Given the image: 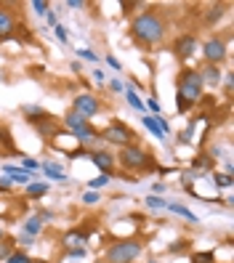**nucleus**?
Instances as JSON below:
<instances>
[{"label": "nucleus", "mask_w": 234, "mask_h": 263, "mask_svg": "<svg viewBox=\"0 0 234 263\" xmlns=\"http://www.w3.org/2000/svg\"><path fill=\"white\" fill-rule=\"evenodd\" d=\"M131 35L141 45H157L165 37V22H162V16L157 11H144V14H139L133 19Z\"/></svg>", "instance_id": "nucleus-1"}, {"label": "nucleus", "mask_w": 234, "mask_h": 263, "mask_svg": "<svg viewBox=\"0 0 234 263\" xmlns=\"http://www.w3.org/2000/svg\"><path fill=\"white\" fill-rule=\"evenodd\" d=\"M0 239H3V229H0Z\"/></svg>", "instance_id": "nucleus-44"}, {"label": "nucleus", "mask_w": 234, "mask_h": 263, "mask_svg": "<svg viewBox=\"0 0 234 263\" xmlns=\"http://www.w3.org/2000/svg\"><path fill=\"white\" fill-rule=\"evenodd\" d=\"M203 56H205V64H218L226 58V40L224 37H207L205 45H203Z\"/></svg>", "instance_id": "nucleus-6"}, {"label": "nucleus", "mask_w": 234, "mask_h": 263, "mask_svg": "<svg viewBox=\"0 0 234 263\" xmlns=\"http://www.w3.org/2000/svg\"><path fill=\"white\" fill-rule=\"evenodd\" d=\"M192 263H216V258H213V253H194Z\"/></svg>", "instance_id": "nucleus-29"}, {"label": "nucleus", "mask_w": 234, "mask_h": 263, "mask_svg": "<svg viewBox=\"0 0 234 263\" xmlns=\"http://www.w3.org/2000/svg\"><path fill=\"white\" fill-rule=\"evenodd\" d=\"M139 255H141V242L122 239V242L109 245L107 253H104V258H107V263H133Z\"/></svg>", "instance_id": "nucleus-4"}, {"label": "nucleus", "mask_w": 234, "mask_h": 263, "mask_svg": "<svg viewBox=\"0 0 234 263\" xmlns=\"http://www.w3.org/2000/svg\"><path fill=\"white\" fill-rule=\"evenodd\" d=\"M141 122H144V128L149 130V133L154 136V139H160V141H165V133L160 130V125H157V120H154L152 115H146V117H141Z\"/></svg>", "instance_id": "nucleus-16"}, {"label": "nucleus", "mask_w": 234, "mask_h": 263, "mask_svg": "<svg viewBox=\"0 0 234 263\" xmlns=\"http://www.w3.org/2000/svg\"><path fill=\"white\" fill-rule=\"evenodd\" d=\"M200 72V80H203V85H210V88H218L221 80H224V72H221L216 64H205L203 69H197Z\"/></svg>", "instance_id": "nucleus-9"}, {"label": "nucleus", "mask_w": 234, "mask_h": 263, "mask_svg": "<svg viewBox=\"0 0 234 263\" xmlns=\"http://www.w3.org/2000/svg\"><path fill=\"white\" fill-rule=\"evenodd\" d=\"M19 242H22V245H24V247H29V245H32V236H27V234H22V239H19Z\"/></svg>", "instance_id": "nucleus-42"}, {"label": "nucleus", "mask_w": 234, "mask_h": 263, "mask_svg": "<svg viewBox=\"0 0 234 263\" xmlns=\"http://www.w3.org/2000/svg\"><path fill=\"white\" fill-rule=\"evenodd\" d=\"M86 255V247H75L72 253H69V258H83Z\"/></svg>", "instance_id": "nucleus-35"}, {"label": "nucleus", "mask_w": 234, "mask_h": 263, "mask_svg": "<svg viewBox=\"0 0 234 263\" xmlns=\"http://www.w3.org/2000/svg\"><path fill=\"white\" fill-rule=\"evenodd\" d=\"M221 16H224V5H213V8H210V14H207V24L218 22Z\"/></svg>", "instance_id": "nucleus-28"}, {"label": "nucleus", "mask_w": 234, "mask_h": 263, "mask_svg": "<svg viewBox=\"0 0 234 263\" xmlns=\"http://www.w3.org/2000/svg\"><path fill=\"white\" fill-rule=\"evenodd\" d=\"M11 253H14V242H11V239H0V261H5Z\"/></svg>", "instance_id": "nucleus-22"}, {"label": "nucleus", "mask_w": 234, "mask_h": 263, "mask_svg": "<svg viewBox=\"0 0 234 263\" xmlns=\"http://www.w3.org/2000/svg\"><path fill=\"white\" fill-rule=\"evenodd\" d=\"M107 64H109V67H112V69H120V61H117L115 56H107Z\"/></svg>", "instance_id": "nucleus-38"}, {"label": "nucleus", "mask_w": 234, "mask_h": 263, "mask_svg": "<svg viewBox=\"0 0 234 263\" xmlns=\"http://www.w3.org/2000/svg\"><path fill=\"white\" fill-rule=\"evenodd\" d=\"M32 8H35L37 11V14H48V3H45V0H35V3H32Z\"/></svg>", "instance_id": "nucleus-32"}, {"label": "nucleus", "mask_w": 234, "mask_h": 263, "mask_svg": "<svg viewBox=\"0 0 234 263\" xmlns=\"http://www.w3.org/2000/svg\"><path fill=\"white\" fill-rule=\"evenodd\" d=\"M0 189H11V178L5 175V178H0Z\"/></svg>", "instance_id": "nucleus-41"}, {"label": "nucleus", "mask_w": 234, "mask_h": 263, "mask_svg": "<svg viewBox=\"0 0 234 263\" xmlns=\"http://www.w3.org/2000/svg\"><path fill=\"white\" fill-rule=\"evenodd\" d=\"M35 128H37V133L40 136H48V139H54V136H58V125H56V120L54 117H43V120H37L35 122Z\"/></svg>", "instance_id": "nucleus-12"}, {"label": "nucleus", "mask_w": 234, "mask_h": 263, "mask_svg": "<svg viewBox=\"0 0 234 263\" xmlns=\"http://www.w3.org/2000/svg\"><path fill=\"white\" fill-rule=\"evenodd\" d=\"M210 165H213L210 154H200V157H197V160H194V168H197V170H207V168H210Z\"/></svg>", "instance_id": "nucleus-23"}, {"label": "nucleus", "mask_w": 234, "mask_h": 263, "mask_svg": "<svg viewBox=\"0 0 234 263\" xmlns=\"http://www.w3.org/2000/svg\"><path fill=\"white\" fill-rule=\"evenodd\" d=\"M22 112L27 115V120H29V122H37V120H43V117H48V112H43L40 107H24Z\"/></svg>", "instance_id": "nucleus-20"}, {"label": "nucleus", "mask_w": 234, "mask_h": 263, "mask_svg": "<svg viewBox=\"0 0 234 263\" xmlns=\"http://www.w3.org/2000/svg\"><path fill=\"white\" fill-rule=\"evenodd\" d=\"M45 19H48V24H54V27H56V14H54V11H48V14H45Z\"/></svg>", "instance_id": "nucleus-40"}, {"label": "nucleus", "mask_w": 234, "mask_h": 263, "mask_svg": "<svg viewBox=\"0 0 234 263\" xmlns=\"http://www.w3.org/2000/svg\"><path fill=\"white\" fill-rule=\"evenodd\" d=\"M165 210H171V213L176 215H184L186 221H192V223H197V215L192 213L189 207H184V205H178V202H165Z\"/></svg>", "instance_id": "nucleus-14"}, {"label": "nucleus", "mask_w": 234, "mask_h": 263, "mask_svg": "<svg viewBox=\"0 0 234 263\" xmlns=\"http://www.w3.org/2000/svg\"><path fill=\"white\" fill-rule=\"evenodd\" d=\"M146 207H149V210H162V207H165V200H160V197L149 194V197H146Z\"/></svg>", "instance_id": "nucleus-25"}, {"label": "nucleus", "mask_w": 234, "mask_h": 263, "mask_svg": "<svg viewBox=\"0 0 234 263\" xmlns=\"http://www.w3.org/2000/svg\"><path fill=\"white\" fill-rule=\"evenodd\" d=\"M107 183H109V175H107V173H101V175H96L93 181H88V189H90V192H96V189L107 186Z\"/></svg>", "instance_id": "nucleus-21"}, {"label": "nucleus", "mask_w": 234, "mask_h": 263, "mask_svg": "<svg viewBox=\"0 0 234 263\" xmlns=\"http://www.w3.org/2000/svg\"><path fill=\"white\" fill-rule=\"evenodd\" d=\"M99 139H104V141H109V144H117V146H131L133 144V130L128 128L125 122H120V120H115V122H109L107 128L99 133Z\"/></svg>", "instance_id": "nucleus-5"}, {"label": "nucleus", "mask_w": 234, "mask_h": 263, "mask_svg": "<svg viewBox=\"0 0 234 263\" xmlns=\"http://www.w3.org/2000/svg\"><path fill=\"white\" fill-rule=\"evenodd\" d=\"M29 263H48V261H29Z\"/></svg>", "instance_id": "nucleus-43"}, {"label": "nucleus", "mask_w": 234, "mask_h": 263, "mask_svg": "<svg viewBox=\"0 0 234 263\" xmlns=\"http://www.w3.org/2000/svg\"><path fill=\"white\" fill-rule=\"evenodd\" d=\"M93 80H96V83H104L107 77H104V72H101V69H96V72H93Z\"/></svg>", "instance_id": "nucleus-39"}, {"label": "nucleus", "mask_w": 234, "mask_h": 263, "mask_svg": "<svg viewBox=\"0 0 234 263\" xmlns=\"http://www.w3.org/2000/svg\"><path fill=\"white\" fill-rule=\"evenodd\" d=\"M203 80H200L197 69H184L178 77V112H186L189 107L203 98Z\"/></svg>", "instance_id": "nucleus-2"}, {"label": "nucleus", "mask_w": 234, "mask_h": 263, "mask_svg": "<svg viewBox=\"0 0 234 263\" xmlns=\"http://www.w3.org/2000/svg\"><path fill=\"white\" fill-rule=\"evenodd\" d=\"M88 160H93V165L99 168L101 173L112 175V170H115V157L109 154V152H104V149H99V152H90Z\"/></svg>", "instance_id": "nucleus-10"}, {"label": "nucleus", "mask_w": 234, "mask_h": 263, "mask_svg": "<svg viewBox=\"0 0 234 263\" xmlns=\"http://www.w3.org/2000/svg\"><path fill=\"white\" fill-rule=\"evenodd\" d=\"M22 170H27V173H32V170H40V162L32 160V157H24V160H22Z\"/></svg>", "instance_id": "nucleus-27"}, {"label": "nucleus", "mask_w": 234, "mask_h": 263, "mask_svg": "<svg viewBox=\"0 0 234 263\" xmlns=\"http://www.w3.org/2000/svg\"><path fill=\"white\" fill-rule=\"evenodd\" d=\"M213 181H216L218 186H224V189L232 186V175L229 173H213Z\"/></svg>", "instance_id": "nucleus-24"}, {"label": "nucleus", "mask_w": 234, "mask_h": 263, "mask_svg": "<svg viewBox=\"0 0 234 263\" xmlns=\"http://www.w3.org/2000/svg\"><path fill=\"white\" fill-rule=\"evenodd\" d=\"M40 170L45 173V178H51V181H61V183H67L69 181V175L67 173H61L56 165H40Z\"/></svg>", "instance_id": "nucleus-15"}, {"label": "nucleus", "mask_w": 234, "mask_h": 263, "mask_svg": "<svg viewBox=\"0 0 234 263\" xmlns=\"http://www.w3.org/2000/svg\"><path fill=\"white\" fill-rule=\"evenodd\" d=\"M56 37H58V40H61V43H69V32H67V27H64V24H56Z\"/></svg>", "instance_id": "nucleus-31"}, {"label": "nucleus", "mask_w": 234, "mask_h": 263, "mask_svg": "<svg viewBox=\"0 0 234 263\" xmlns=\"http://www.w3.org/2000/svg\"><path fill=\"white\" fill-rule=\"evenodd\" d=\"M67 5H69V8H86L83 0H67Z\"/></svg>", "instance_id": "nucleus-36"}, {"label": "nucleus", "mask_w": 234, "mask_h": 263, "mask_svg": "<svg viewBox=\"0 0 234 263\" xmlns=\"http://www.w3.org/2000/svg\"><path fill=\"white\" fill-rule=\"evenodd\" d=\"M40 229H43V221L37 218V215H35V218H29L27 223H24V234L32 236V239H35V236L40 234Z\"/></svg>", "instance_id": "nucleus-19"}, {"label": "nucleus", "mask_w": 234, "mask_h": 263, "mask_svg": "<svg viewBox=\"0 0 234 263\" xmlns=\"http://www.w3.org/2000/svg\"><path fill=\"white\" fill-rule=\"evenodd\" d=\"M125 101H128V107H133L136 112H144V101L139 98V93H136V90L131 88V85L125 88Z\"/></svg>", "instance_id": "nucleus-18"}, {"label": "nucleus", "mask_w": 234, "mask_h": 263, "mask_svg": "<svg viewBox=\"0 0 234 263\" xmlns=\"http://www.w3.org/2000/svg\"><path fill=\"white\" fill-rule=\"evenodd\" d=\"M176 56L181 58V61H186V58L194 56V51H197V37L194 35H181L178 40H176Z\"/></svg>", "instance_id": "nucleus-8"}, {"label": "nucleus", "mask_w": 234, "mask_h": 263, "mask_svg": "<svg viewBox=\"0 0 234 263\" xmlns=\"http://www.w3.org/2000/svg\"><path fill=\"white\" fill-rule=\"evenodd\" d=\"M24 194L27 197H43V194H48V183H43V181H37V183H27L24 186Z\"/></svg>", "instance_id": "nucleus-17"}, {"label": "nucleus", "mask_w": 234, "mask_h": 263, "mask_svg": "<svg viewBox=\"0 0 234 263\" xmlns=\"http://www.w3.org/2000/svg\"><path fill=\"white\" fill-rule=\"evenodd\" d=\"M16 29V14L11 5H0V37H8Z\"/></svg>", "instance_id": "nucleus-11"}, {"label": "nucleus", "mask_w": 234, "mask_h": 263, "mask_svg": "<svg viewBox=\"0 0 234 263\" xmlns=\"http://www.w3.org/2000/svg\"><path fill=\"white\" fill-rule=\"evenodd\" d=\"M29 261L32 258H29L27 253H11L8 258H5V263H29Z\"/></svg>", "instance_id": "nucleus-26"}, {"label": "nucleus", "mask_w": 234, "mask_h": 263, "mask_svg": "<svg viewBox=\"0 0 234 263\" xmlns=\"http://www.w3.org/2000/svg\"><path fill=\"white\" fill-rule=\"evenodd\" d=\"M72 112H77V115H83L88 120V117H96L101 112V101L93 93H80L72 101Z\"/></svg>", "instance_id": "nucleus-7"}, {"label": "nucleus", "mask_w": 234, "mask_h": 263, "mask_svg": "<svg viewBox=\"0 0 234 263\" xmlns=\"http://www.w3.org/2000/svg\"><path fill=\"white\" fill-rule=\"evenodd\" d=\"M77 56H80V58H86V61H90V64H96V61H99V58H96V54H93L90 48H80V51H77Z\"/></svg>", "instance_id": "nucleus-30"}, {"label": "nucleus", "mask_w": 234, "mask_h": 263, "mask_svg": "<svg viewBox=\"0 0 234 263\" xmlns=\"http://www.w3.org/2000/svg\"><path fill=\"white\" fill-rule=\"evenodd\" d=\"M3 170H5V175H8V178H11V183H24V186H27V183L32 181V175L27 173V170H22V168L5 165Z\"/></svg>", "instance_id": "nucleus-13"}, {"label": "nucleus", "mask_w": 234, "mask_h": 263, "mask_svg": "<svg viewBox=\"0 0 234 263\" xmlns=\"http://www.w3.org/2000/svg\"><path fill=\"white\" fill-rule=\"evenodd\" d=\"M83 202H86V205H96V202H99V194H96V192H86V194H83Z\"/></svg>", "instance_id": "nucleus-33"}, {"label": "nucleus", "mask_w": 234, "mask_h": 263, "mask_svg": "<svg viewBox=\"0 0 234 263\" xmlns=\"http://www.w3.org/2000/svg\"><path fill=\"white\" fill-rule=\"evenodd\" d=\"M120 165L125 170H133V173H149V170H154V157H149L141 146H122L120 152Z\"/></svg>", "instance_id": "nucleus-3"}, {"label": "nucleus", "mask_w": 234, "mask_h": 263, "mask_svg": "<svg viewBox=\"0 0 234 263\" xmlns=\"http://www.w3.org/2000/svg\"><path fill=\"white\" fill-rule=\"evenodd\" d=\"M109 88H112L115 93H120V90H125V88H122V83H120V80H112V83H109Z\"/></svg>", "instance_id": "nucleus-37"}, {"label": "nucleus", "mask_w": 234, "mask_h": 263, "mask_svg": "<svg viewBox=\"0 0 234 263\" xmlns=\"http://www.w3.org/2000/svg\"><path fill=\"white\" fill-rule=\"evenodd\" d=\"M144 107H146L149 112H154V115H160V104H157V101H154V98H149V101L144 104Z\"/></svg>", "instance_id": "nucleus-34"}]
</instances>
